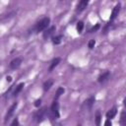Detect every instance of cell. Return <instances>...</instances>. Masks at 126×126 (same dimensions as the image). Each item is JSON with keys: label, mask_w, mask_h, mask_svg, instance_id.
<instances>
[{"label": "cell", "mask_w": 126, "mask_h": 126, "mask_svg": "<svg viewBox=\"0 0 126 126\" xmlns=\"http://www.w3.org/2000/svg\"><path fill=\"white\" fill-rule=\"evenodd\" d=\"M100 118H101L100 113L97 112L96 113V116H95V124H96V126H99L100 125Z\"/></svg>", "instance_id": "cell-19"}, {"label": "cell", "mask_w": 126, "mask_h": 126, "mask_svg": "<svg viewBox=\"0 0 126 126\" xmlns=\"http://www.w3.org/2000/svg\"><path fill=\"white\" fill-rule=\"evenodd\" d=\"M60 61H61V58H59V57H56L55 59H53L52 61H51V64H50V66H49V69H48V71L49 72H51L59 63H60Z\"/></svg>", "instance_id": "cell-11"}, {"label": "cell", "mask_w": 126, "mask_h": 126, "mask_svg": "<svg viewBox=\"0 0 126 126\" xmlns=\"http://www.w3.org/2000/svg\"><path fill=\"white\" fill-rule=\"evenodd\" d=\"M98 29H99V25L97 24V25H95V27H93L90 32H95V31H97Z\"/></svg>", "instance_id": "cell-22"}, {"label": "cell", "mask_w": 126, "mask_h": 126, "mask_svg": "<svg viewBox=\"0 0 126 126\" xmlns=\"http://www.w3.org/2000/svg\"><path fill=\"white\" fill-rule=\"evenodd\" d=\"M64 92H65V90H64L63 88H58V89H57V91H56L55 96H54V100H57V99L61 96V94H64Z\"/></svg>", "instance_id": "cell-15"}, {"label": "cell", "mask_w": 126, "mask_h": 126, "mask_svg": "<svg viewBox=\"0 0 126 126\" xmlns=\"http://www.w3.org/2000/svg\"><path fill=\"white\" fill-rule=\"evenodd\" d=\"M21 63H22V58L17 57V58L13 59V60L10 62V68H11V69H17V68L20 67Z\"/></svg>", "instance_id": "cell-7"}, {"label": "cell", "mask_w": 126, "mask_h": 126, "mask_svg": "<svg viewBox=\"0 0 126 126\" xmlns=\"http://www.w3.org/2000/svg\"><path fill=\"white\" fill-rule=\"evenodd\" d=\"M50 110H51V113H52V115H53V117L55 119L59 118V116H60V114H59V103L57 102V100H54L52 102Z\"/></svg>", "instance_id": "cell-2"}, {"label": "cell", "mask_w": 126, "mask_h": 126, "mask_svg": "<svg viewBox=\"0 0 126 126\" xmlns=\"http://www.w3.org/2000/svg\"><path fill=\"white\" fill-rule=\"evenodd\" d=\"M6 80H7V82H11V81H12V77H11V76H7Z\"/></svg>", "instance_id": "cell-25"}, {"label": "cell", "mask_w": 126, "mask_h": 126, "mask_svg": "<svg viewBox=\"0 0 126 126\" xmlns=\"http://www.w3.org/2000/svg\"><path fill=\"white\" fill-rule=\"evenodd\" d=\"M24 86H25V84H24V83H20V84L16 87V89L14 90V92H13V95H14V96H17V95L22 92V90H23Z\"/></svg>", "instance_id": "cell-12"}, {"label": "cell", "mask_w": 126, "mask_h": 126, "mask_svg": "<svg viewBox=\"0 0 126 126\" xmlns=\"http://www.w3.org/2000/svg\"><path fill=\"white\" fill-rule=\"evenodd\" d=\"M125 115H126L125 111H122V113H121V119H120V122H121V125L122 126H125V119H126Z\"/></svg>", "instance_id": "cell-18"}, {"label": "cell", "mask_w": 126, "mask_h": 126, "mask_svg": "<svg viewBox=\"0 0 126 126\" xmlns=\"http://www.w3.org/2000/svg\"><path fill=\"white\" fill-rule=\"evenodd\" d=\"M45 114H46V108H45V107H43V108L39 109L37 112H35V113H34L33 118H34V120H35V121H37V122H41V121L44 119Z\"/></svg>", "instance_id": "cell-3"}, {"label": "cell", "mask_w": 126, "mask_h": 126, "mask_svg": "<svg viewBox=\"0 0 126 126\" xmlns=\"http://www.w3.org/2000/svg\"><path fill=\"white\" fill-rule=\"evenodd\" d=\"M10 126H19V120H18V118H15L13 120V122L11 123Z\"/></svg>", "instance_id": "cell-21"}, {"label": "cell", "mask_w": 126, "mask_h": 126, "mask_svg": "<svg viewBox=\"0 0 126 126\" xmlns=\"http://www.w3.org/2000/svg\"><path fill=\"white\" fill-rule=\"evenodd\" d=\"M116 113H117V109H116V107H113V108H111L109 111H107V113H106V117H107V119H112V118H114V116L116 115Z\"/></svg>", "instance_id": "cell-13"}, {"label": "cell", "mask_w": 126, "mask_h": 126, "mask_svg": "<svg viewBox=\"0 0 126 126\" xmlns=\"http://www.w3.org/2000/svg\"><path fill=\"white\" fill-rule=\"evenodd\" d=\"M120 7H121L120 3H118V4H116V5H115V7L113 8V10H112V12H111L110 18H109V21H110V22H111V21H113V20L118 16L119 11H120Z\"/></svg>", "instance_id": "cell-5"}, {"label": "cell", "mask_w": 126, "mask_h": 126, "mask_svg": "<svg viewBox=\"0 0 126 126\" xmlns=\"http://www.w3.org/2000/svg\"><path fill=\"white\" fill-rule=\"evenodd\" d=\"M94 44H95V40H94V39H91V40L89 41V48H90V49L94 48Z\"/></svg>", "instance_id": "cell-20"}, {"label": "cell", "mask_w": 126, "mask_h": 126, "mask_svg": "<svg viewBox=\"0 0 126 126\" xmlns=\"http://www.w3.org/2000/svg\"><path fill=\"white\" fill-rule=\"evenodd\" d=\"M88 4H89V1H88V0H82V1H80V2L77 4V9H76V11H77V12H82L85 8H87Z\"/></svg>", "instance_id": "cell-8"}, {"label": "cell", "mask_w": 126, "mask_h": 126, "mask_svg": "<svg viewBox=\"0 0 126 126\" xmlns=\"http://www.w3.org/2000/svg\"><path fill=\"white\" fill-rule=\"evenodd\" d=\"M55 30H56L55 26H52V27H50L48 30H46V31L43 32V38H44V39H47L48 37H50V36H51V35L54 33Z\"/></svg>", "instance_id": "cell-9"}, {"label": "cell", "mask_w": 126, "mask_h": 126, "mask_svg": "<svg viewBox=\"0 0 126 126\" xmlns=\"http://www.w3.org/2000/svg\"><path fill=\"white\" fill-rule=\"evenodd\" d=\"M52 85H53V81H52V80H47V81H45V82L43 83V90H44L45 92H47V91L52 87Z\"/></svg>", "instance_id": "cell-14"}, {"label": "cell", "mask_w": 126, "mask_h": 126, "mask_svg": "<svg viewBox=\"0 0 126 126\" xmlns=\"http://www.w3.org/2000/svg\"><path fill=\"white\" fill-rule=\"evenodd\" d=\"M77 126H82V125H80V124H79V125H77Z\"/></svg>", "instance_id": "cell-26"}, {"label": "cell", "mask_w": 126, "mask_h": 126, "mask_svg": "<svg viewBox=\"0 0 126 126\" xmlns=\"http://www.w3.org/2000/svg\"><path fill=\"white\" fill-rule=\"evenodd\" d=\"M63 38V36L61 35V34H59V35H56V36H53L52 37V43L53 44H59L60 42H61V39Z\"/></svg>", "instance_id": "cell-16"}, {"label": "cell", "mask_w": 126, "mask_h": 126, "mask_svg": "<svg viewBox=\"0 0 126 126\" xmlns=\"http://www.w3.org/2000/svg\"><path fill=\"white\" fill-rule=\"evenodd\" d=\"M40 104H41V100H40V99H36V100L34 101V106L38 107Z\"/></svg>", "instance_id": "cell-24"}, {"label": "cell", "mask_w": 126, "mask_h": 126, "mask_svg": "<svg viewBox=\"0 0 126 126\" xmlns=\"http://www.w3.org/2000/svg\"><path fill=\"white\" fill-rule=\"evenodd\" d=\"M104 126H112V122L110 119H106L104 122Z\"/></svg>", "instance_id": "cell-23"}, {"label": "cell", "mask_w": 126, "mask_h": 126, "mask_svg": "<svg viewBox=\"0 0 126 126\" xmlns=\"http://www.w3.org/2000/svg\"><path fill=\"white\" fill-rule=\"evenodd\" d=\"M76 29H77V32L80 33V32H82V31H83V29H84V23L83 22H78L77 23V27H76Z\"/></svg>", "instance_id": "cell-17"}, {"label": "cell", "mask_w": 126, "mask_h": 126, "mask_svg": "<svg viewBox=\"0 0 126 126\" xmlns=\"http://www.w3.org/2000/svg\"><path fill=\"white\" fill-rule=\"evenodd\" d=\"M49 23H50V19H49L48 17H45V18H43L42 20H40V21L36 24V26H35V32H39L44 31V30L48 27Z\"/></svg>", "instance_id": "cell-1"}, {"label": "cell", "mask_w": 126, "mask_h": 126, "mask_svg": "<svg viewBox=\"0 0 126 126\" xmlns=\"http://www.w3.org/2000/svg\"><path fill=\"white\" fill-rule=\"evenodd\" d=\"M94 100H95L94 96H91V97H89L88 99H86V100L84 101L83 107H85V108H87V109H91V108H92V106L94 105Z\"/></svg>", "instance_id": "cell-6"}, {"label": "cell", "mask_w": 126, "mask_h": 126, "mask_svg": "<svg viewBox=\"0 0 126 126\" xmlns=\"http://www.w3.org/2000/svg\"><path fill=\"white\" fill-rule=\"evenodd\" d=\"M109 78H110V72H109V71H106V72L102 73V74L98 77L97 81H98L99 83H104V82H106Z\"/></svg>", "instance_id": "cell-10"}, {"label": "cell", "mask_w": 126, "mask_h": 126, "mask_svg": "<svg viewBox=\"0 0 126 126\" xmlns=\"http://www.w3.org/2000/svg\"><path fill=\"white\" fill-rule=\"evenodd\" d=\"M17 106H18V102H14V103L10 106V108L8 109V111H7L6 115H5V119H4V122H5V123H7V122H8V120L11 118V116L14 114V112H15V110H16V108H17Z\"/></svg>", "instance_id": "cell-4"}]
</instances>
